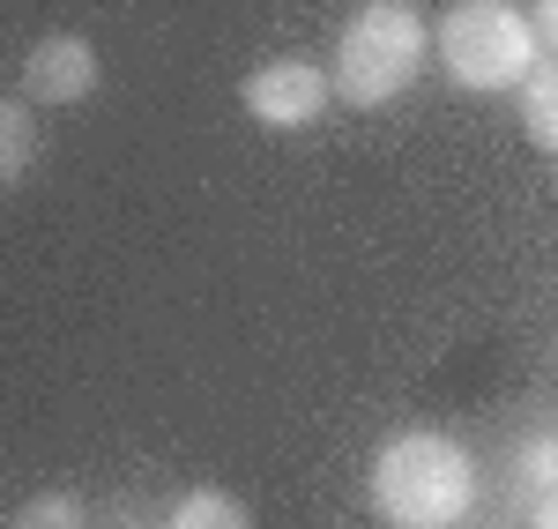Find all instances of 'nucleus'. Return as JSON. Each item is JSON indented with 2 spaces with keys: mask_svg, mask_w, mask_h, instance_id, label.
Masks as SVG:
<instances>
[{
  "mask_svg": "<svg viewBox=\"0 0 558 529\" xmlns=\"http://www.w3.org/2000/svg\"><path fill=\"white\" fill-rule=\"evenodd\" d=\"M432 52L454 89L499 97V89H521V75L536 68V23L514 0H454L432 23Z\"/></svg>",
  "mask_w": 558,
  "mask_h": 529,
  "instance_id": "nucleus-3",
  "label": "nucleus"
},
{
  "mask_svg": "<svg viewBox=\"0 0 558 529\" xmlns=\"http://www.w3.org/2000/svg\"><path fill=\"white\" fill-rule=\"evenodd\" d=\"M521 128H529V142L544 157H558V52L521 75Z\"/></svg>",
  "mask_w": 558,
  "mask_h": 529,
  "instance_id": "nucleus-8",
  "label": "nucleus"
},
{
  "mask_svg": "<svg viewBox=\"0 0 558 529\" xmlns=\"http://www.w3.org/2000/svg\"><path fill=\"white\" fill-rule=\"evenodd\" d=\"M507 492H514L521 507L551 500V492H558V433H536V441L514 447V462H507Z\"/></svg>",
  "mask_w": 558,
  "mask_h": 529,
  "instance_id": "nucleus-9",
  "label": "nucleus"
},
{
  "mask_svg": "<svg viewBox=\"0 0 558 529\" xmlns=\"http://www.w3.org/2000/svg\"><path fill=\"white\" fill-rule=\"evenodd\" d=\"M8 529H97V515H89V500H75V492H31L15 515H8Z\"/></svg>",
  "mask_w": 558,
  "mask_h": 529,
  "instance_id": "nucleus-10",
  "label": "nucleus"
},
{
  "mask_svg": "<svg viewBox=\"0 0 558 529\" xmlns=\"http://www.w3.org/2000/svg\"><path fill=\"white\" fill-rule=\"evenodd\" d=\"M239 105H246V120L268 134H299L313 128L328 105H336V89H328V68H313V60H260L254 75L239 83Z\"/></svg>",
  "mask_w": 558,
  "mask_h": 529,
  "instance_id": "nucleus-4",
  "label": "nucleus"
},
{
  "mask_svg": "<svg viewBox=\"0 0 558 529\" xmlns=\"http://www.w3.org/2000/svg\"><path fill=\"white\" fill-rule=\"evenodd\" d=\"M529 23H536V38L558 52V0H536V15H529Z\"/></svg>",
  "mask_w": 558,
  "mask_h": 529,
  "instance_id": "nucleus-12",
  "label": "nucleus"
},
{
  "mask_svg": "<svg viewBox=\"0 0 558 529\" xmlns=\"http://www.w3.org/2000/svg\"><path fill=\"white\" fill-rule=\"evenodd\" d=\"M165 529H254V507L223 485H194L165 507Z\"/></svg>",
  "mask_w": 558,
  "mask_h": 529,
  "instance_id": "nucleus-7",
  "label": "nucleus"
},
{
  "mask_svg": "<svg viewBox=\"0 0 558 529\" xmlns=\"http://www.w3.org/2000/svg\"><path fill=\"white\" fill-rule=\"evenodd\" d=\"M38 149H45L38 105L31 97H0V194H15L23 179L38 172Z\"/></svg>",
  "mask_w": 558,
  "mask_h": 529,
  "instance_id": "nucleus-6",
  "label": "nucleus"
},
{
  "mask_svg": "<svg viewBox=\"0 0 558 529\" xmlns=\"http://www.w3.org/2000/svg\"><path fill=\"white\" fill-rule=\"evenodd\" d=\"M105 75V60H97V45L83 31H45L31 52H23V75H15V97H31L45 112H60V105H83L89 89Z\"/></svg>",
  "mask_w": 558,
  "mask_h": 529,
  "instance_id": "nucleus-5",
  "label": "nucleus"
},
{
  "mask_svg": "<svg viewBox=\"0 0 558 529\" xmlns=\"http://www.w3.org/2000/svg\"><path fill=\"white\" fill-rule=\"evenodd\" d=\"M365 492H373V515L387 529H462L476 515V462L462 441L402 425L380 441Z\"/></svg>",
  "mask_w": 558,
  "mask_h": 529,
  "instance_id": "nucleus-1",
  "label": "nucleus"
},
{
  "mask_svg": "<svg viewBox=\"0 0 558 529\" xmlns=\"http://www.w3.org/2000/svg\"><path fill=\"white\" fill-rule=\"evenodd\" d=\"M432 52V23L410 0H357L336 31V60H328V89L350 112H380L417 83Z\"/></svg>",
  "mask_w": 558,
  "mask_h": 529,
  "instance_id": "nucleus-2",
  "label": "nucleus"
},
{
  "mask_svg": "<svg viewBox=\"0 0 558 529\" xmlns=\"http://www.w3.org/2000/svg\"><path fill=\"white\" fill-rule=\"evenodd\" d=\"M105 529H165V515H157L149 500H112V515H105Z\"/></svg>",
  "mask_w": 558,
  "mask_h": 529,
  "instance_id": "nucleus-11",
  "label": "nucleus"
},
{
  "mask_svg": "<svg viewBox=\"0 0 558 529\" xmlns=\"http://www.w3.org/2000/svg\"><path fill=\"white\" fill-rule=\"evenodd\" d=\"M529 529H558V492H551V500H536V507H529Z\"/></svg>",
  "mask_w": 558,
  "mask_h": 529,
  "instance_id": "nucleus-13",
  "label": "nucleus"
}]
</instances>
